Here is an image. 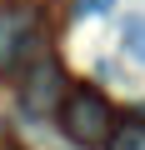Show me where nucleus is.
Segmentation results:
<instances>
[{
  "label": "nucleus",
  "instance_id": "1",
  "mask_svg": "<svg viewBox=\"0 0 145 150\" xmlns=\"http://www.w3.org/2000/svg\"><path fill=\"white\" fill-rule=\"evenodd\" d=\"M110 125H115V115H110V105L95 90H70L60 100V130L75 145H105L110 140Z\"/></svg>",
  "mask_w": 145,
  "mask_h": 150
},
{
  "label": "nucleus",
  "instance_id": "2",
  "mask_svg": "<svg viewBox=\"0 0 145 150\" xmlns=\"http://www.w3.org/2000/svg\"><path fill=\"white\" fill-rule=\"evenodd\" d=\"M20 45H30L25 20H20V15H0V70H5V65H15Z\"/></svg>",
  "mask_w": 145,
  "mask_h": 150
},
{
  "label": "nucleus",
  "instance_id": "3",
  "mask_svg": "<svg viewBox=\"0 0 145 150\" xmlns=\"http://www.w3.org/2000/svg\"><path fill=\"white\" fill-rule=\"evenodd\" d=\"M120 50H125L135 65H145V15H140V10H130V15L120 20Z\"/></svg>",
  "mask_w": 145,
  "mask_h": 150
},
{
  "label": "nucleus",
  "instance_id": "4",
  "mask_svg": "<svg viewBox=\"0 0 145 150\" xmlns=\"http://www.w3.org/2000/svg\"><path fill=\"white\" fill-rule=\"evenodd\" d=\"M105 150H145V125H120V130H110Z\"/></svg>",
  "mask_w": 145,
  "mask_h": 150
},
{
  "label": "nucleus",
  "instance_id": "5",
  "mask_svg": "<svg viewBox=\"0 0 145 150\" xmlns=\"http://www.w3.org/2000/svg\"><path fill=\"white\" fill-rule=\"evenodd\" d=\"M110 5H115V0H75V15H110Z\"/></svg>",
  "mask_w": 145,
  "mask_h": 150
}]
</instances>
